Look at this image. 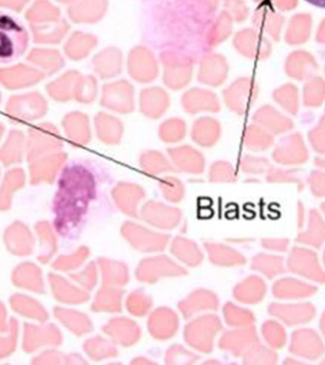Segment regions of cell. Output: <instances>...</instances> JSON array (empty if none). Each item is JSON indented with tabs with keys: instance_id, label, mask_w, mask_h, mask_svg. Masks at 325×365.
<instances>
[{
	"instance_id": "1",
	"label": "cell",
	"mask_w": 325,
	"mask_h": 365,
	"mask_svg": "<svg viewBox=\"0 0 325 365\" xmlns=\"http://www.w3.org/2000/svg\"><path fill=\"white\" fill-rule=\"evenodd\" d=\"M213 0H144L143 34L158 50L190 54L196 61L210 53L205 44L216 17Z\"/></svg>"
},
{
	"instance_id": "2",
	"label": "cell",
	"mask_w": 325,
	"mask_h": 365,
	"mask_svg": "<svg viewBox=\"0 0 325 365\" xmlns=\"http://www.w3.org/2000/svg\"><path fill=\"white\" fill-rule=\"evenodd\" d=\"M97 192L96 177L84 163L73 161L62 168L53 200V228L68 238L87 215Z\"/></svg>"
},
{
	"instance_id": "3",
	"label": "cell",
	"mask_w": 325,
	"mask_h": 365,
	"mask_svg": "<svg viewBox=\"0 0 325 365\" xmlns=\"http://www.w3.org/2000/svg\"><path fill=\"white\" fill-rule=\"evenodd\" d=\"M27 29L16 17L0 11V64L16 61L27 51Z\"/></svg>"
},
{
	"instance_id": "4",
	"label": "cell",
	"mask_w": 325,
	"mask_h": 365,
	"mask_svg": "<svg viewBox=\"0 0 325 365\" xmlns=\"http://www.w3.org/2000/svg\"><path fill=\"white\" fill-rule=\"evenodd\" d=\"M222 329L221 319L215 314H204L188 322L184 329V339L197 352L210 354L215 339Z\"/></svg>"
},
{
	"instance_id": "5",
	"label": "cell",
	"mask_w": 325,
	"mask_h": 365,
	"mask_svg": "<svg viewBox=\"0 0 325 365\" xmlns=\"http://www.w3.org/2000/svg\"><path fill=\"white\" fill-rule=\"evenodd\" d=\"M159 58L164 68L162 82L165 87L178 91L190 84L194 64L197 62L192 56L184 51L164 50L160 53Z\"/></svg>"
},
{
	"instance_id": "6",
	"label": "cell",
	"mask_w": 325,
	"mask_h": 365,
	"mask_svg": "<svg viewBox=\"0 0 325 365\" xmlns=\"http://www.w3.org/2000/svg\"><path fill=\"white\" fill-rule=\"evenodd\" d=\"M123 238L131 247L142 253H158L170 244L167 234L158 232L135 222H125L121 227Z\"/></svg>"
},
{
	"instance_id": "7",
	"label": "cell",
	"mask_w": 325,
	"mask_h": 365,
	"mask_svg": "<svg viewBox=\"0 0 325 365\" xmlns=\"http://www.w3.org/2000/svg\"><path fill=\"white\" fill-rule=\"evenodd\" d=\"M187 275V270L178 262L165 255L145 258L139 262L135 277L139 282L153 284L165 278H180Z\"/></svg>"
},
{
	"instance_id": "8",
	"label": "cell",
	"mask_w": 325,
	"mask_h": 365,
	"mask_svg": "<svg viewBox=\"0 0 325 365\" xmlns=\"http://www.w3.org/2000/svg\"><path fill=\"white\" fill-rule=\"evenodd\" d=\"M290 272L316 284H325V271L315 251L310 248L294 247L287 259Z\"/></svg>"
},
{
	"instance_id": "9",
	"label": "cell",
	"mask_w": 325,
	"mask_h": 365,
	"mask_svg": "<svg viewBox=\"0 0 325 365\" xmlns=\"http://www.w3.org/2000/svg\"><path fill=\"white\" fill-rule=\"evenodd\" d=\"M100 104L108 110L130 114L134 110V88L125 79L107 83L103 86Z\"/></svg>"
},
{
	"instance_id": "10",
	"label": "cell",
	"mask_w": 325,
	"mask_h": 365,
	"mask_svg": "<svg viewBox=\"0 0 325 365\" xmlns=\"http://www.w3.org/2000/svg\"><path fill=\"white\" fill-rule=\"evenodd\" d=\"M127 67L131 78L142 84L154 81L159 73L155 54L147 46H136L131 48L128 56Z\"/></svg>"
},
{
	"instance_id": "11",
	"label": "cell",
	"mask_w": 325,
	"mask_h": 365,
	"mask_svg": "<svg viewBox=\"0 0 325 365\" xmlns=\"http://www.w3.org/2000/svg\"><path fill=\"white\" fill-rule=\"evenodd\" d=\"M182 216V211L178 207L153 200L145 202L139 211V217L143 221L161 230H172L178 227Z\"/></svg>"
},
{
	"instance_id": "12",
	"label": "cell",
	"mask_w": 325,
	"mask_h": 365,
	"mask_svg": "<svg viewBox=\"0 0 325 365\" xmlns=\"http://www.w3.org/2000/svg\"><path fill=\"white\" fill-rule=\"evenodd\" d=\"M289 351L299 358L316 361L324 355L325 345L315 330L299 328L291 336Z\"/></svg>"
},
{
	"instance_id": "13",
	"label": "cell",
	"mask_w": 325,
	"mask_h": 365,
	"mask_svg": "<svg viewBox=\"0 0 325 365\" xmlns=\"http://www.w3.org/2000/svg\"><path fill=\"white\" fill-rule=\"evenodd\" d=\"M269 315L278 319L288 327H298L312 322L316 316V307L310 302L279 304L273 302L267 308Z\"/></svg>"
},
{
	"instance_id": "14",
	"label": "cell",
	"mask_w": 325,
	"mask_h": 365,
	"mask_svg": "<svg viewBox=\"0 0 325 365\" xmlns=\"http://www.w3.org/2000/svg\"><path fill=\"white\" fill-rule=\"evenodd\" d=\"M259 341L258 332L254 325L233 328L222 334L219 348L234 356H242Z\"/></svg>"
},
{
	"instance_id": "15",
	"label": "cell",
	"mask_w": 325,
	"mask_h": 365,
	"mask_svg": "<svg viewBox=\"0 0 325 365\" xmlns=\"http://www.w3.org/2000/svg\"><path fill=\"white\" fill-rule=\"evenodd\" d=\"M102 331L115 344L122 347H130L138 344L142 336L141 327L127 317L110 319L102 327Z\"/></svg>"
},
{
	"instance_id": "16",
	"label": "cell",
	"mask_w": 325,
	"mask_h": 365,
	"mask_svg": "<svg viewBox=\"0 0 325 365\" xmlns=\"http://www.w3.org/2000/svg\"><path fill=\"white\" fill-rule=\"evenodd\" d=\"M148 329L157 341H168L175 336L179 330V317L170 307H158L148 314Z\"/></svg>"
},
{
	"instance_id": "17",
	"label": "cell",
	"mask_w": 325,
	"mask_h": 365,
	"mask_svg": "<svg viewBox=\"0 0 325 365\" xmlns=\"http://www.w3.org/2000/svg\"><path fill=\"white\" fill-rule=\"evenodd\" d=\"M228 65L227 59L220 53H205L200 59L198 81L208 87H220L227 79Z\"/></svg>"
},
{
	"instance_id": "18",
	"label": "cell",
	"mask_w": 325,
	"mask_h": 365,
	"mask_svg": "<svg viewBox=\"0 0 325 365\" xmlns=\"http://www.w3.org/2000/svg\"><path fill=\"white\" fill-rule=\"evenodd\" d=\"M114 204L119 210L130 217L139 216V205L145 197L141 185L134 182H120L111 190Z\"/></svg>"
},
{
	"instance_id": "19",
	"label": "cell",
	"mask_w": 325,
	"mask_h": 365,
	"mask_svg": "<svg viewBox=\"0 0 325 365\" xmlns=\"http://www.w3.org/2000/svg\"><path fill=\"white\" fill-rule=\"evenodd\" d=\"M220 301L218 296L213 291L199 288L192 291L179 302L178 309L185 319H190L199 314L218 309Z\"/></svg>"
},
{
	"instance_id": "20",
	"label": "cell",
	"mask_w": 325,
	"mask_h": 365,
	"mask_svg": "<svg viewBox=\"0 0 325 365\" xmlns=\"http://www.w3.org/2000/svg\"><path fill=\"white\" fill-rule=\"evenodd\" d=\"M168 157L175 170L182 173L198 175L205 171L204 155L190 145H178L168 148Z\"/></svg>"
},
{
	"instance_id": "21",
	"label": "cell",
	"mask_w": 325,
	"mask_h": 365,
	"mask_svg": "<svg viewBox=\"0 0 325 365\" xmlns=\"http://www.w3.org/2000/svg\"><path fill=\"white\" fill-rule=\"evenodd\" d=\"M182 107L185 113L197 114L200 113H219L221 103L218 96L212 91L205 88H193L182 96Z\"/></svg>"
},
{
	"instance_id": "22",
	"label": "cell",
	"mask_w": 325,
	"mask_h": 365,
	"mask_svg": "<svg viewBox=\"0 0 325 365\" xmlns=\"http://www.w3.org/2000/svg\"><path fill=\"white\" fill-rule=\"evenodd\" d=\"M170 106V96L164 88L160 87L145 88L140 93V111L148 118H161Z\"/></svg>"
},
{
	"instance_id": "23",
	"label": "cell",
	"mask_w": 325,
	"mask_h": 365,
	"mask_svg": "<svg viewBox=\"0 0 325 365\" xmlns=\"http://www.w3.org/2000/svg\"><path fill=\"white\" fill-rule=\"evenodd\" d=\"M122 51L118 48L107 47L100 51L93 59L94 73L100 79L108 80L118 76L122 73Z\"/></svg>"
},
{
	"instance_id": "24",
	"label": "cell",
	"mask_w": 325,
	"mask_h": 365,
	"mask_svg": "<svg viewBox=\"0 0 325 365\" xmlns=\"http://www.w3.org/2000/svg\"><path fill=\"white\" fill-rule=\"evenodd\" d=\"M318 292V287L309 282L295 278H282L275 282L272 294L279 299H301L309 298Z\"/></svg>"
},
{
	"instance_id": "25",
	"label": "cell",
	"mask_w": 325,
	"mask_h": 365,
	"mask_svg": "<svg viewBox=\"0 0 325 365\" xmlns=\"http://www.w3.org/2000/svg\"><path fill=\"white\" fill-rule=\"evenodd\" d=\"M267 285L259 276L250 275L234 287L233 297L237 302L244 304H258L264 301Z\"/></svg>"
},
{
	"instance_id": "26",
	"label": "cell",
	"mask_w": 325,
	"mask_h": 365,
	"mask_svg": "<svg viewBox=\"0 0 325 365\" xmlns=\"http://www.w3.org/2000/svg\"><path fill=\"white\" fill-rule=\"evenodd\" d=\"M222 127L218 120L204 116L197 119L191 128V139L202 148H211L218 143Z\"/></svg>"
},
{
	"instance_id": "27",
	"label": "cell",
	"mask_w": 325,
	"mask_h": 365,
	"mask_svg": "<svg viewBox=\"0 0 325 365\" xmlns=\"http://www.w3.org/2000/svg\"><path fill=\"white\" fill-rule=\"evenodd\" d=\"M251 91L249 80L237 79L222 93L225 106L233 113H244L250 102Z\"/></svg>"
},
{
	"instance_id": "28",
	"label": "cell",
	"mask_w": 325,
	"mask_h": 365,
	"mask_svg": "<svg viewBox=\"0 0 325 365\" xmlns=\"http://www.w3.org/2000/svg\"><path fill=\"white\" fill-rule=\"evenodd\" d=\"M96 135L105 145H118L124 133L121 120L113 114L99 113L94 118Z\"/></svg>"
},
{
	"instance_id": "29",
	"label": "cell",
	"mask_w": 325,
	"mask_h": 365,
	"mask_svg": "<svg viewBox=\"0 0 325 365\" xmlns=\"http://www.w3.org/2000/svg\"><path fill=\"white\" fill-rule=\"evenodd\" d=\"M205 250L210 261L218 267H237L247 264L244 255L229 245L220 242H205Z\"/></svg>"
},
{
	"instance_id": "30",
	"label": "cell",
	"mask_w": 325,
	"mask_h": 365,
	"mask_svg": "<svg viewBox=\"0 0 325 365\" xmlns=\"http://www.w3.org/2000/svg\"><path fill=\"white\" fill-rule=\"evenodd\" d=\"M101 272L103 285L123 287L130 282V270L125 262L108 258H99L97 261Z\"/></svg>"
},
{
	"instance_id": "31",
	"label": "cell",
	"mask_w": 325,
	"mask_h": 365,
	"mask_svg": "<svg viewBox=\"0 0 325 365\" xmlns=\"http://www.w3.org/2000/svg\"><path fill=\"white\" fill-rule=\"evenodd\" d=\"M299 244L313 248H319L325 242V221L319 210H311L308 216L307 227L296 236Z\"/></svg>"
},
{
	"instance_id": "32",
	"label": "cell",
	"mask_w": 325,
	"mask_h": 365,
	"mask_svg": "<svg viewBox=\"0 0 325 365\" xmlns=\"http://www.w3.org/2000/svg\"><path fill=\"white\" fill-rule=\"evenodd\" d=\"M170 252L179 262L197 267L204 261V253L192 240L178 236L171 242Z\"/></svg>"
},
{
	"instance_id": "33",
	"label": "cell",
	"mask_w": 325,
	"mask_h": 365,
	"mask_svg": "<svg viewBox=\"0 0 325 365\" xmlns=\"http://www.w3.org/2000/svg\"><path fill=\"white\" fill-rule=\"evenodd\" d=\"M122 287L102 285L91 305V309L96 313H119L123 309Z\"/></svg>"
},
{
	"instance_id": "34",
	"label": "cell",
	"mask_w": 325,
	"mask_h": 365,
	"mask_svg": "<svg viewBox=\"0 0 325 365\" xmlns=\"http://www.w3.org/2000/svg\"><path fill=\"white\" fill-rule=\"evenodd\" d=\"M250 268L267 279H274L284 272L285 265L281 256L259 253L253 257Z\"/></svg>"
},
{
	"instance_id": "35",
	"label": "cell",
	"mask_w": 325,
	"mask_h": 365,
	"mask_svg": "<svg viewBox=\"0 0 325 365\" xmlns=\"http://www.w3.org/2000/svg\"><path fill=\"white\" fill-rule=\"evenodd\" d=\"M139 164L141 170L151 176H158L175 170L170 160L158 150L143 153L140 156Z\"/></svg>"
},
{
	"instance_id": "36",
	"label": "cell",
	"mask_w": 325,
	"mask_h": 365,
	"mask_svg": "<svg viewBox=\"0 0 325 365\" xmlns=\"http://www.w3.org/2000/svg\"><path fill=\"white\" fill-rule=\"evenodd\" d=\"M86 354L93 361H102L118 356L117 345L110 338L102 336H93L85 344Z\"/></svg>"
},
{
	"instance_id": "37",
	"label": "cell",
	"mask_w": 325,
	"mask_h": 365,
	"mask_svg": "<svg viewBox=\"0 0 325 365\" xmlns=\"http://www.w3.org/2000/svg\"><path fill=\"white\" fill-rule=\"evenodd\" d=\"M222 315L228 327L232 328L247 327L255 324V315L252 311L239 307L233 302H227L222 307Z\"/></svg>"
},
{
	"instance_id": "38",
	"label": "cell",
	"mask_w": 325,
	"mask_h": 365,
	"mask_svg": "<svg viewBox=\"0 0 325 365\" xmlns=\"http://www.w3.org/2000/svg\"><path fill=\"white\" fill-rule=\"evenodd\" d=\"M128 312L137 318H142L150 313L153 307V298L142 289L133 290L128 294L125 302Z\"/></svg>"
},
{
	"instance_id": "39",
	"label": "cell",
	"mask_w": 325,
	"mask_h": 365,
	"mask_svg": "<svg viewBox=\"0 0 325 365\" xmlns=\"http://www.w3.org/2000/svg\"><path fill=\"white\" fill-rule=\"evenodd\" d=\"M159 138L167 144H176L187 135V124L179 117L165 120L159 127Z\"/></svg>"
},
{
	"instance_id": "40",
	"label": "cell",
	"mask_w": 325,
	"mask_h": 365,
	"mask_svg": "<svg viewBox=\"0 0 325 365\" xmlns=\"http://www.w3.org/2000/svg\"><path fill=\"white\" fill-rule=\"evenodd\" d=\"M262 335L268 346L282 349L287 342V334L281 322L268 319L262 325Z\"/></svg>"
},
{
	"instance_id": "41",
	"label": "cell",
	"mask_w": 325,
	"mask_h": 365,
	"mask_svg": "<svg viewBox=\"0 0 325 365\" xmlns=\"http://www.w3.org/2000/svg\"><path fill=\"white\" fill-rule=\"evenodd\" d=\"M244 364L248 365H275L278 355L272 348L257 342L242 356Z\"/></svg>"
},
{
	"instance_id": "42",
	"label": "cell",
	"mask_w": 325,
	"mask_h": 365,
	"mask_svg": "<svg viewBox=\"0 0 325 365\" xmlns=\"http://www.w3.org/2000/svg\"><path fill=\"white\" fill-rule=\"evenodd\" d=\"M230 34L231 27L227 24V20L222 19V16H216L208 29L207 37H205V44L208 51H211L212 48L227 40Z\"/></svg>"
},
{
	"instance_id": "43",
	"label": "cell",
	"mask_w": 325,
	"mask_h": 365,
	"mask_svg": "<svg viewBox=\"0 0 325 365\" xmlns=\"http://www.w3.org/2000/svg\"><path fill=\"white\" fill-rule=\"evenodd\" d=\"M159 187L162 196L170 202H180L185 195V187L181 180L175 176H164L159 182Z\"/></svg>"
},
{
	"instance_id": "44",
	"label": "cell",
	"mask_w": 325,
	"mask_h": 365,
	"mask_svg": "<svg viewBox=\"0 0 325 365\" xmlns=\"http://www.w3.org/2000/svg\"><path fill=\"white\" fill-rule=\"evenodd\" d=\"M199 356L180 344L171 345L165 355V364L168 365H188L198 361Z\"/></svg>"
},
{
	"instance_id": "45",
	"label": "cell",
	"mask_w": 325,
	"mask_h": 365,
	"mask_svg": "<svg viewBox=\"0 0 325 365\" xmlns=\"http://www.w3.org/2000/svg\"><path fill=\"white\" fill-rule=\"evenodd\" d=\"M208 180L211 182H233L237 180L233 165L227 161L220 160L210 165Z\"/></svg>"
},
{
	"instance_id": "46",
	"label": "cell",
	"mask_w": 325,
	"mask_h": 365,
	"mask_svg": "<svg viewBox=\"0 0 325 365\" xmlns=\"http://www.w3.org/2000/svg\"><path fill=\"white\" fill-rule=\"evenodd\" d=\"M99 276V268L96 267L94 262H91L86 267L81 274H79L80 284L86 288V289L91 290L97 284Z\"/></svg>"
},
{
	"instance_id": "47",
	"label": "cell",
	"mask_w": 325,
	"mask_h": 365,
	"mask_svg": "<svg viewBox=\"0 0 325 365\" xmlns=\"http://www.w3.org/2000/svg\"><path fill=\"white\" fill-rule=\"evenodd\" d=\"M267 163L264 159L245 156L241 162L242 170L245 173H262L267 170Z\"/></svg>"
},
{
	"instance_id": "48",
	"label": "cell",
	"mask_w": 325,
	"mask_h": 365,
	"mask_svg": "<svg viewBox=\"0 0 325 365\" xmlns=\"http://www.w3.org/2000/svg\"><path fill=\"white\" fill-rule=\"evenodd\" d=\"M264 250L274 252H287L289 247V240L285 238H264L261 242Z\"/></svg>"
},
{
	"instance_id": "49",
	"label": "cell",
	"mask_w": 325,
	"mask_h": 365,
	"mask_svg": "<svg viewBox=\"0 0 325 365\" xmlns=\"http://www.w3.org/2000/svg\"><path fill=\"white\" fill-rule=\"evenodd\" d=\"M245 145L251 150H262L267 147V142L265 141L264 136L261 135L256 130L250 128L247 131L244 138Z\"/></svg>"
},
{
	"instance_id": "50",
	"label": "cell",
	"mask_w": 325,
	"mask_h": 365,
	"mask_svg": "<svg viewBox=\"0 0 325 365\" xmlns=\"http://www.w3.org/2000/svg\"><path fill=\"white\" fill-rule=\"evenodd\" d=\"M311 190L316 197H325V174L314 173L310 180Z\"/></svg>"
},
{
	"instance_id": "51",
	"label": "cell",
	"mask_w": 325,
	"mask_h": 365,
	"mask_svg": "<svg viewBox=\"0 0 325 365\" xmlns=\"http://www.w3.org/2000/svg\"><path fill=\"white\" fill-rule=\"evenodd\" d=\"M130 364L134 365H153L155 364V361H151L150 359L145 358V356H136L130 361Z\"/></svg>"
},
{
	"instance_id": "52",
	"label": "cell",
	"mask_w": 325,
	"mask_h": 365,
	"mask_svg": "<svg viewBox=\"0 0 325 365\" xmlns=\"http://www.w3.org/2000/svg\"><path fill=\"white\" fill-rule=\"evenodd\" d=\"M305 210L304 205L301 204V202H299L298 205V216H296V218H298V227L299 228H302L304 225V217H305Z\"/></svg>"
},
{
	"instance_id": "53",
	"label": "cell",
	"mask_w": 325,
	"mask_h": 365,
	"mask_svg": "<svg viewBox=\"0 0 325 365\" xmlns=\"http://www.w3.org/2000/svg\"><path fill=\"white\" fill-rule=\"evenodd\" d=\"M309 4L316 6V7L325 9V0H305Z\"/></svg>"
},
{
	"instance_id": "54",
	"label": "cell",
	"mask_w": 325,
	"mask_h": 365,
	"mask_svg": "<svg viewBox=\"0 0 325 365\" xmlns=\"http://www.w3.org/2000/svg\"><path fill=\"white\" fill-rule=\"evenodd\" d=\"M319 327H321L322 335H324L325 339V310L324 313L321 314V321H319Z\"/></svg>"
},
{
	"instance_id": "55",
	"label": "cell",
	"mask_w": 325,
	"mask_h": 365,
	"mask_svg": "<svg viewBox=\"0 0 325 365\" xmlns=\"http://www.w3.org/2000/svg\"><path fill=\"white\" fill-rule=\"evenodd\" d=\"M284 365H295V364H302L304 362L296 361V359H294L293 358H287L285 359L284 362Z\"/></svg>"
},
{
	"instance_id": "56",
	"label": "cell",
	"mask_w": 325,
	"mask_h": 365,
	"mask_svg": "<svg viewBox=\"0 0 325 365\" xmlns=\"http://www.w3.org/2000/svg\"><path fill=\"white\" fill-rule=\"evenodd\" d=\"M321 207L322 212H324V215H325V202H322Z\"/></svg>"
},
{
	"instance_id": "57",
	"label": "cell",
	"mask_w": 325,
	"mask_h": 365,
	"mask_svg": "<svg viewBox=\"0 0 325 365\" xmlns=\"http://www.w3.org/2000/svg\"><path fill=\"white\" fill-rule=\"evenodd\" d=\"M324 264L325 265V250L324 251Z\"/></svg>"
},
{
	"instance_id": "58",
	"label": "cell",
	"mask_w": 325,
	"mask_h": 365,
	"mask_svg": "<svg viewBox=\"0 0 325 365\" xmlns=\"http://www.w3.org/2000/svg\"><path fill=\"white\" fill-rule=\"evenodd\" d=\"M321 364H325V359H324V361H322Z\"/></svg>"
}]
</instances>
